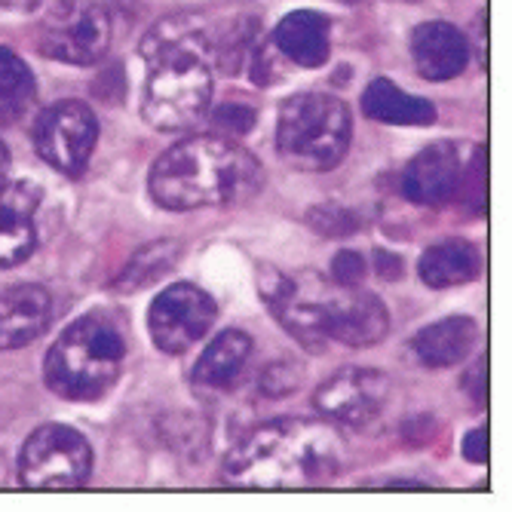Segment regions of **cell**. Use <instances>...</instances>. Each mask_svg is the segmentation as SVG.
Returning a JSON list of instances; mask_svg holds the SVG:
<instances>
[{"label": "cell", "instance_id": "obj_1", "mask_svg": "<svg viewBox=\"0 0 512 512\" xmlns=\"http://www.w3.org/2000/svg\"><path fill=\"white\" fill-rule=\"evenodd\" d=\"M258 289L270 313L283 322V329H289L310 350H322L325 341L362 350L378 344L390 329L384 301L359 286L325 289L316 273H270Z\"/></svg>", "mask_w": 512, "mask_h": 512}, {"label": "cell", "instance_id": "obj_2", "mask_svg": "<svg viewBox=\"0 0 512 512\" xmlns=\"http://www.w3.org/2000/svg\"><path fill=\"white\" fill-rule=\"evenodd\" d=\"M344 439L332 424L283 417L252 430L224 463V479L237 488H307L344 467Z\"/></svg>", "mask_w": 512, "mask_h": 512}, {"label": "cell", "instance_id": "obj_3", "mask_svg": "<svg viewBox=\"0 0 512 512\" xmlns=\"http://www.w3.org/2000/svg\"><path fill=\"white\" fill-rule=\"evenodd\" d=\"M261 184V163L252 151L224 135H191L172 145L151 166L148 188L157 206L172 212L243 203Z\"/></svg>", "mask_w": 512, "mask_h": 512}, {"label": "cell", "instance_id": "obj_4", "mask_svg": "<svg viewBox=\"0 0 512 512\" xmlns=\"http://www.w3.org/2000/svg\"><path fill=\"white\" fill-rule=\"evenodd\" d=\"M138 53L151 65L142 114L154 129L178 132L209 114V34L194 19L175 16L154 25L138 46Z\"/></svg>", "mask_w": 512, "mask_h": 512}, {"label": "cell", "instance_id": "obj_5", "mask_svg": "<svg viewBox=\"0 0 512 512\" xmlns=\"http://www.w3.org/2000/svg\"><path fill=\"white\" fill-rule=\"evenodd\" d=\"M126 319L117 310L99 307L74 319L46 353L43 381L56 396L89 402L105 396L123 371Z\"/></svg>", "mask_w": 512, "mask_h": 512}, {"label": "cell", "instance_id": "obj_6", "mask_svg": "<svg viewBox=\"0 0 512 512\" xmlns=\"http://www.w3.org/2000/svg\"><path fill=\"white\" fill-rule=\"evenodd\" d=\"M350 108L329 92H298L279 105L276 151L304 172L335 169L350 148Z\"/></svg>", "mask_w": 512, "mask_h": 512}, {"label": "cell", "instance_id": "obj_7", "mask_svg": "<svg viewBox=\"0 0 512 512\" xmlns=\"http://www.w3.org/2000/svg\"><path fill=\"white\" fill-rule=\"evenodd\" d=\"M111 46V16L96 0H56L37 28V50L65 65H96Z\"/></svg>", "mask_w": 512, "mask_h": 512}, {"label": "cell", "instance_id": "obj_8", "mask_svg": "<svg viewBox=\"0 0 512 512\" xmlns=\"http://www.w3.org/2000/svg\"><path fill=\"white\" fill-rule=\"evenodd\" d=\"M92 473V448L74 427L46 424L37 427L22 445L19 479L34 491L80 488Z\"/></svg>", "mask_w": 512, "mask_h": 512}, {"label": "cell", "instance_id": "obj_9", "mask_svg": "<svg viewBox=\"0 0 512 512\" xmlns=\"http://www.w3.org/2000/svg\"><path fill=\"white\" fill-rule=\"evenodd\" d=\"M99 142V120L83 102H56L34 123V151L56 172L80 175Z\"/></svg>", "mask_w": 512, "mask_h": 512}, {"label": "cell", "instance_id": "obj_10", "mask_svg": "<svg viewBox=\"0 0 512 512\" xmlns=\"http://www.w3.org/2000/svg\"><path fill=\"white\" fill-rule=\"evenodd\" d=\"M215 316L218 307L203 289L191 283H175L154 298L148 313V332L157 350L178 356L209 335Z\"/></svg>", "mask_w": 512, "mask_h": 512}, {"label": "cell", "instance_id": "obj_11", "mask_svg": "<svg viewBox=\"0 0 512 512\" xmlns=\"http://www.w3.org/2000/svg\"><path fill=\"white\" fill-rule=\"evenodd\" d=\"M390 396V381L371 368H341L325 378L313 393V408L332 424L365 427L384 411Z\"/></svg>", "mask_w": 512, "mask_h": 512}, {"label": "cell", "instance_id": "obj_12", "mask_svg": "<svg viewBox=\"0 0 512 512\" xmlns=\"http://www.w3.org/2000/svg\"><path fill=\"white\" fill-rule=\"evenodd\" d=\"M463 172H467V157L463 145L457 142H436L424 148L402 175V194L414 206H445L457 200Z\"/></svg>", "mask_w": 512, "mask_h": 512}, {"label": "cell", "instance_id": "obj_13", "mask_svg": "<svg viewBox=\"0 0 512 512\" xmlns=\"http://www.w3.org/2000/svg\"><path fill=\"white\" fill-rule=\"evenodd\" d=\"M411 62L424 80H454L470 62V43L451 22H424L411 31Z\"/></svg>", "mask_w": 512, "mask_h": 512}, {"label": "cell", "instance_id": "obj_14", "mask_svg": "<svg viewBox=\"0 0 512 512\" xmlns=\"http://www.w3.org/2000/svg\"><path fill=\"white\" fill-rule=\"evenodd\" d=\"M53 319L50 292L34 283L0 292V353L31 344Z\"/></svg>", "mask_w": 512, "mask_h": 512}, {"label": "cell", "instance_id": "obj_15", "mask_svg": "<svg viewBox=\"0 0 512 512\" xmlns=\"http://www.w3.org/2000/svg\"><path fill=\"white\" fill-rule=\"evenodd\" d=\"M270 40L286 62L298 68H322L332 56V19L313 10H295L276 25Z\"/></svg>", "mask_w": 512, "mask_h": 512}, {"label": "cell", "instance_id": "obj_16", "mask_svg": "<svg viewBox=\"0 0 512 512\" xmlns=\"http://www.w3.org/2000/svg\"><path fill=\"white\" fill-rule=\"evenodd\" d=\"M476 338H479V329L470 316H448L417 332L411 341V350L427 368H448L473 353Z\"/></svg>", "mask_w": 512, "mask_h": 512}, {"label": "cell", "instance_id": "obj_17", "mask_svg": "<svg viewBox=\"0 0 512 512\" xmlns=\"http://www.w3.org/2000/svg\"><path fill=\"white\" fill-rule=\"evenodd\" d=\"M249 353H252V338L246 332L240 329L221 332L197 359L191 371V384L197 390H212V393L234 387V381L243 375V368L249 362Z\"/></svg>", "mask_w": 512, "mask_h": 512}, {"label": "cell", "instance_id": "obj_18", "mask_svg": "<svg viewBox=\"0 0 512 512\" xmlns=\"http://www.w3.org/2000/svg\"><path fill=\"white\" fill-rule=\"evenodd\" d=\"M362 114L393 126H430L436 123V105L402 92L393 80H371L362 92Z\"/></svg>", "mask_w": 512, "mask_h": 512}, {"label": "cell", "instance_id": "obj_19", "mask_svg": "<svg viewBox=\"0 0 512 512\" xmlns=\"http://www.w3.org/2000/svg\"><path fill=\"white\" fill-rule=\"evenodd\" d=\"M482 270V258L479 249L467 240H442L433 249H427L421 255V264H417V273L430 286V289H451V286H467L479 276Z\"/></svg>", "mask_w": 512, "mask_h": 512}, {"label": "cell", "instance_id": "obj_20", "mask_svg": "<svg viewBox=\"0 0 512 512\" xmlns=\"http://www.w3.org/2000/svg\"><path fill=\"white\" fill-rule=\"evenodd\" d=\"M19 191L22 184L0 191V270L28 261L37 249V227L31 218L37 200L19 203Z\"/></svg>", "mask_w": 512, "mask_h": 512}, {"label": "cell", "instance_id": "obj_21", "mask_svg": "<svg viewBox=\"0 0 512 512\" xmlns=\"http://www.w3.org/2000/svg\"><path fill=\"white\" fill-rule=\"evenodd\" d=\"M37 99L31 68L7 46H0V123H19Z\"/></svg>", "mask_w": 512, "mask_h": 512}, {"label": "cell", "instance_id": "obj_22", "mask_svg": "<svg viewBox=\"0 0 512 512\" xmlns=\"http://www.w3.org/2000/svg\"><path fill=\"white\" fill-rule=\"evenodd\" d=\"M175 261H178V246H175V243H169V240L151 243V246H145L142 252H138V255L126 264V270L117 276L114 289H117L120 295H129V292H138V289H148V286H154L157 279H163V276L175 267Z\"/></svg>", "mask_w": 512, "mask_h": 512}, {"label": "cell", "instance_id": "obj_23", "mask_svg": "<svg viewBox=\"0 0 512 512\" xmlns=\"http://www.w3.org/2000/svg\"><path fill=\"white\" fill-rule=\"evenodd\" d=\"M258 37H261V28L252 19L230 22L224 31L209 37V62L218 65L224 74H240L243 65L249 62V53Z\"/></svg>", "mask_w": 512, "mask_h": 512}, {"label": "cell", "instance_id": "obj_24", "mask_svg": "<svg viewBox=\"0 0 512 512\" xmlns=\"http://www.w3.org/2000/svg\"><path fill=\"white\" fill-rule=\"evenodd\" d=\"M255 120H258L255 108H249V105H237V102L218 105V108L209 114V123H212L215 135H224V138H240V135L252 132Z\"/></svg>", "mask_w": 512, "mask_h": 512}, {"label": "cell", "instance_id": "obj_25", "mask_svg": "<svg viewBox=\"0 0 512 512\" xmlns=\"http://www.w3.org/2000/svg\"><path fill=\"white\" fill-rule=\"evenodd\" d=\"M301 387V368L289 359H279L273 365L264 368L261 375V384L258 390L267 396V399H283V396H292L295 390Z\"/></svg>", "mask_w": 512, "mask_h": 512}, {"label": "cell", "instance_id": "obj_26", "mask_svg": "<svg viewBox=\"0 0 512 512\" xmlns=\"http://www.w3.org/2000/svg\"><path fill=\"white\" fill-rule=\"evenodd\" d=\"M310 224L319 230L322 237H335V240L350 237L356 227H362V221L350 209H325V206L310 212Z\"/></svg>", "mask_w": 512, "mask_h": 512}, {"label": "cell", "instance_id": "obj_27", "mask_svg": "<svg viewBox=\"0 0 512 512\" xmlns=\"http://www.w3.org/2000/svg\"><path fill=\"white\" fill-rule=\"evenodd\" d=\"M276 56H279V50L273 46V40H267V37L261 34V37L255 40V46H252L249 62H246V65H252V80H255L258 86L276 83L279 77H283V68L276 65Z\"/></svg>", "mask_w": 512, "mask_h": 512}, {"label": "cell", "instance_id": "obj_28", "mask_svg": "<svg viewBox=\"0 0 512 512\" xmlns=\"http://www.w3.org/2000/svg\"><path fill=\"white\" fill-rule=\"evenodd\" d=\"M365 273H368V267H365V258H362L359 252L344 249V252H338L335 261H332V279H335L338 286H344V289L362 286Z\"/></svg>", "mask_w": 512, "mask_h": 512}, {"label": "cell", "instance_id": "obj_29", "mask_svg": "<svg viewBox=\"0 0 512 512\" xmlns=\"http://www.w3.org/2000/svg\"><path fill=\"white\" fill-rule=\"evenodd\" d=\"M463 457H467L470 463H485L488 460V430H473L467 433V439H463Z\"/></svg>", "mask_w": 512, "mask_h": 512}, {"label": "cell", "instance_id": "obj_30", "mask_svg": "<svg viewBox=\"0 0 512 512\" xmlns=\"http://www.w3.org/2000/svg\"><path fill=\"white\" fill-rule=\"evenodd\" d=\"M375 267L384 279H399V273H402V261L393 252H381V249L375 252Z\"/></svg>", "mask_w": 512, "mask_h": 512}, {"label": "cell", "instance_id": "obj_31", "mask_svg": "<svg viewBox=\"0 0 512 512\" xmlns=\"http://www.w3.org/2000/svg\"><path fill=\"white\" fill-rule=\"evenodd\" d=\"M0 7H7V10H22V13H31L40 7V0H0Z\"/></svg>", "mask_w": 512, "mask_h": 512}, {"label": "cell", "instance_id": "obj_32", "mask_svg": "<svg viewBox=\"0 0 512 512\" xmlns=\"http://www.w3.org/2000/svg\"><path fill=\"white\" fill-rule=\"evenodd\" d=\"M7 172H10V151L4 142H0V191L7 188Z\"/></svg>", "mask_w": 512, "mask_h": 512}, {"label": "cell", "instance_id": "obj_33", "mask_svg": "<svg viewBox=\"0 0 512 512\" xmlns=\"http://www.w3.org/2000/svg\"><path fill=\"white\" fill-rule=\"evenodd\" d=\"M344 4H353V0H344Z\"/></svg>", "mask_w": 512, "mask_h": 512}]
</instances>
